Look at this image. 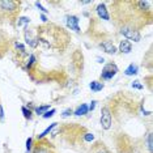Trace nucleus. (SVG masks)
<instances>
[{
    "mask_svg": "<svg viewBox=\"0 0 153 153\" xmlns=\"http://www.w3.org/2000/svg\"><path fill=\"white\" fill-rule=\"evenodd\" d=\"M120 34L124 38H127V41H134V42H139L140 41V32L137 29H135L131 25H124L120 27Z\"/></svg>",
    "mask_w": 153,
    "mask_h": 153,
    "instance_id": "f257e3e1",
    "label": "nucleus"
},
{
    "mask_svg": "<svg viewBox=\"0 0 153 153\" xmlns=\"http://www.w3.org/2000/svg\"><path fill=\"white\" fill-rule=\"evenodd\" d=\"M118 74V67L115 63H109L106 64L105 67L102 68V72H101V79L102 80H111Z\"/></svg>",
    "mask_w": 153,
    "mask_h": 153,
    "instance_id": "f03ea898",
    "label": "nucleus"
},
{
    "mask_svg": "<svg viewBox=\"0 0 153 153\" xmlns=\"http://www.w3.org/2000/svg\"><path fill=\"white\" fill-rule=\"evenodd\" d=\"M101 127L103 130H110L111 128V113L109 110V107H102L101 110Z\"/></svg>",
    "mask_w": 153,
    "mask_h": 153,
    "instance_id": "7ed1b4c3",
    "label": "nucleus"
},
{
    "mask_svg": "<svg viewBox=\"0 0 153 153\" xmlns=\"http://www.w3.org/2000/svg\"><path fill=\"white\" fill-rule=\"evenodd\" d=\"M33 153H53L51 149L48 148V143L45 140H39L34 147Z\"/></svg>",
    "mask_w": 153,
    "mask_h": 153,
    "instance_id": "20e7f679",
    "label": "nucleus"
},
{
    "mask_svg": "<svg viewBox=\"0 0 153 153\" xmlns=\"http://www.w3.org/2000/svg\"><path fill=\"white\" fill-rule=\"evenodd\" d=\"M79 17L77 16H67V26L69 29L75 30V32H80L79 27Z\"/></svg>",
    "mask_w": 153,
    "mask_h": 153,
    "instance_id": "39448f33",
    "label": "nucleus"
},
{
    "mask_svg": "<svg viewBox=\"0 0 153 153\" xmlns=\"http://www.w3.org/2000/svg\"><path fill=\"white\" fill-rule=\"evenodd\" d=\"M96 11H97V15H98L100 19L106 20V21H109V20H110V15H109V12H107L105 4H98V5H97Z\"/></svg>",
    "mask_w": 153,
    "mask_h": 153,
    "instance_id": "423d86ee",
    "label": "nucleus"
},
{
    "mask_svg": "<svg viewBox=\"0 0 153 153\" xmlns=\"http://www.w3.org/2000/svg\"><path fill=\"white\" fill-rule=\"evenodd\" d=\"M101 47L105 50V53L107 54H111V55H114L117 53V47L114 46V43L111 42V41H103L102 43H101Z\"/></svg>",
    "mask_w": 153,
    "mask_h": 153,
    "instance_id": "0eeeda50",
    "label": "nucleus"
},
{
    "mask_svg": "<svg viewBox=\"0 0 153 153\" xmlns=\"http://www.w3.org/2000/svg\"><path fill=\"white\" fill-rule=\"evenodd\" d=\"M119 51H120V53H123V54H130L131 51H132V45H131L130 41H127V39L120 41V43H119Z\"/></svg>",
    "mask_w": 153,
    "mask_h": 153,
    "instance_id": "6e6552de",
    "label": "nucleus"
},
{
    "mask_svg": "<svg viewBox=\"0 0 153 153\" xmlns=\"http://www.w3.org/2000/svg\"><path fill=\"white\" fill-rule=\"evenodd\" d=\"M88 111H89L88 105H86V103H81V106H79L77 109L74 111V114L75 115H77V117H81V115H85Z\"/></svg>",
    "mask_w": 153,
    "mask_h": 153,
    "instance_id": "1a4fd4ad",
    "label": "nucleus"
},
{
    "mask_svg": "<svg viewBox=\"0 0 153 153\" xmlns=\"http://www.w3.org/2000/svg\"><path fill=\"white\" fill-rule=\"evenodd\" d=\"M137 71H139L137 65L132 63V64H130V65H128V67L126 68V71H124V75H126V76H134V75L137 74Z\"/></svg>",
    "mask_w": 153,
    "mask_h": 153,
    "instance_id": "9d476101",
    "label": "nucleus"
},
{
    "mask_svg": "<svg viewBox=\"0 0 153 153\" xmlns=\"http://www.w3.org/2000/svg\"><path fill=\"white\" fill-rule=\"evenodd\" d=\"M89 88L92 89V92H100V90L103 89V84L100 81H92L89 84Z\"/></svg>",
    "mask_w": 153,
    "mask_h": 153,
    "instance_id": "9b49d317",
    "label": "nucleus"
},
{
    "mask_svg": "<svg viewBox=\"0 0 153 153\" xmlns=\"http://www.w3.org/2000/svg\"><path fill=\"white\" fill-rule=\"evenodd\" d=\"M58 126V123H53V124H51V126L50 127H47L46 128V130H45L43 132H42V134H41L39 135V136H38V140H43V137L45 136H46V135L48 134V132H51V130H53V128H55V127H56Z\"/></svg>",
    "mask_w": 153,
    "mask_h": 153,
    "instance_id": "f8f14e48",
    "label": "nucleus"
},
{
    "mask_svg": "<svg viewBox=\"0 0 153 153\" xmlns=\"http://www.w3.org/2000/svg\"><path fill=\"white\" fill-rule=\"evenodd\" d=\"M50 109V105H46V106H39V107H37L36 109V113L38 114V115H43L46 111Z\"/></svg>",
    "mask_w": 153,
    "mask_h": 153,
    "instance_id": "ddd939ff",
    "label": "nucleus"
},
{
    "mask_svg": "<svg viewBox=\"0 0 153 153\" xmlns=\"http://www.w3.org/2000/svg\"><path fill=\"white\" fill-rule=\"evenodd\" d=\"M21 111H22L24 117H25V119H29V120L32 119V117H33V115H32V111H30V110H27L25 106H22V107H21Z\"/></svg>",
    "mask_w": 153,
    "mask_h": 153,
    "instance_id": "4468645a",
    "label": "nucleus"
},
{
    "mask_svg": "<svg viewBox=\"0 0 153 153\" xmlns=\"http://www.w3.org/2000/svg\"><path fill=\"white\" fill-rule=\"evenodd\" d=\"M34 62H36V55H34V54H30L29 60H27V63H26V67L30 68V67H32V65L34 64Z\"/></svg>",
    "mask_w": 153,
    "mask_h": 153,
    "instance_id": "2eb2a0df",
    "label": "nucleus"
},
{
    "mask_svg": "<svg viewBox=\"0 0 153 153\" xmlns=\"http://www.w3.org/2000/svg\"><path fill=\"white\" fill-rule=\"evenodd\" d=\"M55 113H56V110H55V109H51L50 111H46V113H45L42 117L45 118V119H47V118H51V117H53Z\"/></svg>",
    "mask_w": 153,
    "mask_h": 153,
    "instance_id": "dca6fc26",
    "label": "nucleus"
},
{
    "mask_svg": "<svg viewBox=\"0 0 153 153\" xmlns=\"http://www.w3.org/2000/svg\"><path fill=\"white\" fill-rule=\"evenodd\" d=\"M147 147H148V151H149V152H152V134H148Z\"/></svg>",
    "mask_w": 153,
    "mask_h": 153,
    "instance_id": "f3484780",
    "label": "nucleus"
},
{
    "mask_svg": "<svg viewBox=\"0 0 153 153\" xmlns=\"http://www.w3.org/2000/svg\"><path fill=\"white\" fill-rule=\"evenodd\" d=\"M32 148H33V139L29 137V139L26 140V151H27V152L32 151Z\"/></svg>",
    "mask_w": 153,
    "mask_h": 153,
    "instance_id": "a211bd4d",
    "label": "nucleus"
},
{
    "mask_svg": "<svg viewBox=\"0 0 153 153\" xmlns=\"http://www.w3.org/2000/svg\"><path fill=\"white\" fill-rule=\"evenodd\" d=\"M84 140L85 141H93L94 140V136H93V134H89V132H86L84 135Z\"/></svg>",
    "mask_w": 153,
    "mask_h": 153,
    "instance_id": "6ab92c4d",
    "label": "nucleus"
},
{
    "mask_svg": "<svg viewBox=\"0 0 153 153\" xmlns=\"http://www.w3.org/2000/svg\"><path fill=\"white\" fill-rule=\"evenodd\" d=\"M132 88H136V89H143L144 86H143L141 84H140V81L139 80H136V81H134L132 82Z\"/></svg>",
    "mask_w": 153,
    "mask_h": 153,
    "instance_id": "aec40b11",
    "label": "nucleus"
},
{
    "mask_svg": "<svg viewBox=\"0 0 153 153\" xmlns=\"http://www.w3.org/2000/svg\"><path fill=\"white\" fill-rule=\"evenodd\" d=\"M72 114H74V110H72V109H67V110H65L64 113H63V115H62V117H63V118H67V117H69V115H72Z\"/></svg>",
    "mask_w": 153,
    "mask_h": 153,
    "instance_id": "412c9836",
    "label": "nucleus"
},
{
    "mask_svg": "<svg viewBox=\"0 0 153 153\" xmlns=\"http://www.w3.org/2000/svg\"><path fill=\"white\" fill-rule=\"evenodd\" d=\"M36 7H37V8H38V9H41V11H42L43 13H47V9H45V8H43V7H42V4H41V3H39V1H36Z\"/></svg>",
    "mask_w": 153,
    "mask_h": 153,
    "instance_id": "4be33fe9",
    "label": "nucleus"
},
{
    "mask_svg": "<svg viewBox=\"0 0 153 153\" xmlns=\"http://www.w3.org/2000/svg\"><path fill=\"white\" fill-rule=\"evenodd\" d=\"M16 48H17V50H20L21 53H24V51H25V48H24V46H22L21 43H19V42L16 43Z\"/></svg>",
    "mask_w": 153,
    "mask_h": 153,
    "instance_id": "5701e85b",
    "label": "nucleus"
},
{
    "mask_svg": "<svg viewBox=\"0 0 153 153\" xmlns=\"http://www.w3.org/2000/svg\"><path fill=\"white\" fill-rule=\"evenodd\" d=\"M94 153H110V152L107 151L106 148H103V147H102V148H100L98 151H97V152H94Z\"/></svg>",
    "mask_w": 153,
    "mask_h": 153,
    "instance_id": "b1692460",
    "label": "nucleus"
},
{
    "mask_svg": "<svg viewBox=\"0 0 153 153\" xmlns=\"http://www.w3.org/2000/svg\"><path fill=\"white\" fill-rule=\"evenodd\" d=\"M96 103H97V101H92V105L88 106V109L90 111H93V110H94V107H96Z\"/></svg>",
    "mask_w": 153,
    "mask_h": 153,
    "instance_id": "393cba45",
    "label": "nucleus"
},
{
    "mask_svg": "<svg viewBox=\"0 0 153 153\" xmlns=\"http://www.w3.org/2000/svg\"><path fill=\"white\" fill-rule=\"evenodd\" d=\"M41 20H42L43 22H46V21H47V20H46V16H45V15H42V17H41Z\"/></svg>",
    "mask_w": 153,
    "mask_h": 153,
    "instance_id": "a878e982",
    "label": "nucleus"
}]
</instances>
